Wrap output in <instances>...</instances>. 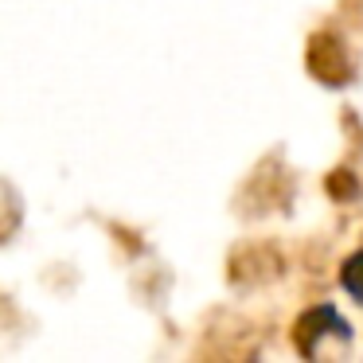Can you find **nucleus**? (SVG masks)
<instances>
[{"mask_svg": "<svg viewBox=\"0 0 363 363\" xmlns=\"http://www.w3.org/2000/svg\"><path fill=\"white\" fill-rule=\"evenodd\" d=\"M340 285H344V289L363 305V250L344 262V269H340Z\"/></svg>", "mask_w": 363, "mask_h": 363, "instance_id": "nucleus-1", "label": "nucleus"}]
</instances>
